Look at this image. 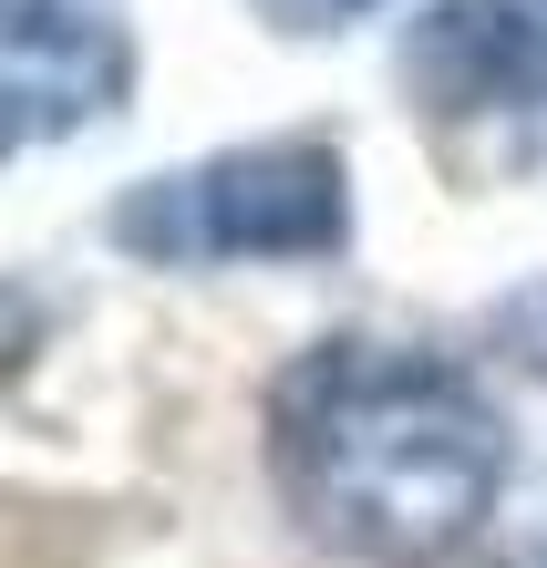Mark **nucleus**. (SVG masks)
<instances>
[{
  "label": "nucleus",
  "instance_id": "nucleus-1",
  "mask_svg": "<svg viewBox=\"0 0 547 568\" xmlns=\"http://www.w3.org/2000/svg\"><path fill=\"white\" fill-rule=\"evenodd\" d=\"M269 486L341 558L434 568L506 496V414L455 352L331 331L269 383Z\"/></svg>",
  "mask_w": 547,
  "mask_h": 568
},
{
  "label": "nucleus",
  "instance_id": "nucleus-2",
  "mask_svg": "<svg viewBox=\"0 0 547 568\" xmlns=\"http://www.w3.org/2000/svg\"><path fill=\"white\" fill-rule=\"evenodd\" d=\"M104 239L145 270H280L352 248V155L331 135H259L196 165L134 176Z\"/></svg>",
  "mask_w": 547,
  "mask_h": 568
},
{
  "label": "nucleus",
  "instance_id": "nucleus-3",
  "mask_svg": "<svg viewBox=\"0 0 547 568\" xmlns=\"http://www.w3.org/2000/svg\"><path fill=\"white\" fill-rule=\"evenodd\" d=\"M0 93H11L21 145H62L83 124H114L134 93L124 0H0Z\"/></svg>",
  "mask_w": 547,
  "mask_h": 568
},
{
  "label": "nucleus",
  "instance_id": "nucleus-6",
  "mask_svg": "<svg viewBox=\"0 0 547 568\" xmlns=\"http://www.w3.org/2000/svg\"><path fill=\"white\" fill-rule=\"evenodd\" d=\"M269 31H290V42H321V31H352L362 11H383V0H249Z\"/></svg>",
  "mask_w": 547,
  "mask_h": 568
},
{
  "label": "nucleus",
  "instance_id": "nucleus-5",
  "mask_svg": "<svg viewBox=\"0 0 547 568\" xmlns=\"http://www.w3.org/2000/svg\"><path fill=\"white\" fill-rule=\"evenodd\" d=\"M486 342H506V362H517L527 383H547V280H527L506 311L486 321Z\"/></svg>",
  "mask_w": 547,
  "mask_h": 568
},
{
  "label": "nucleus",
  "instance_id": "nucleus-7",
  "mask_svg": "<svg viewBox=\"0 0 547 568\" xmlns=\"http://www.w3.org/2000/svg\"><path fill=\"white\" fill-rule=\"evenodd\" d=\"M496 568H547V517L527 527V538H506V548H496Z\"/></svg>",
  "mask_w": 547,
  "mask_h": 568
},
{
  "label": "nucleus",
  "instance_id": "nucleus-4",
  "mask_svg": "<svg viewBox=\"0 0 547 568\" xmlns=\"http://www.w3.org/2000/svg\"><path fill=\"white\" fill-rule=\"evenodd\" d=\"M393 73L434 124L547 114V0H424L393 42Z\"/></svg>",
  "mask_w": 547,
  "mask_h": 568
}]
</instances>
